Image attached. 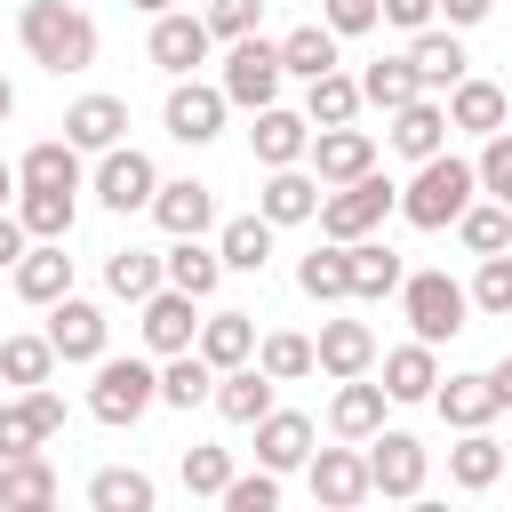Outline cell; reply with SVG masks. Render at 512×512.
Segmentation results:
<instances>
[{
  "label": "cell",
  "mask_w": 512,
  "mask_h": 512,
  "mask_svg": "<svg viewBox=\"0 0 512 512\" xmlns=\"http://www.w3.org/2000/svg\"><path fill=\"white\" fill-rule=\"evenodd\" d=\"M472 192H480V168L456 160V152H432V160H416V176H408V192H400V216H408L416 232H448V224L472 208Z\"/></svg>",
  "instance_id": "7a4b0ae2"
},
{
  "label": "cell",
  "mask_w": 512,
  "mask_h": 512,
  "mask_svg": "<svg viewBox=\"0 0 512 512\" xmlns=\"http://www.w3.org/2000/svg\"><path fill=\"white\" fill-rule=\"evenodd\" d=\"M16 192H24V176H16V168H8V160H0V208H8V200H16Z\"/></svg>",
  "instance_id": "91938a15"
},
{
  "label": "cell",
  "mask_w": 512,
  "mask_h": 512,
  "mask_svg": "<svg viewBox=\"0 0 512 512\" xmlns=\"http://www.w3.org/2000/svg\"><path fill=\"white\" fill-rule=\"evenodd\" d=\"M104 336H112V320L88 304V296H56L48 304V344H56V360H104Z\"/></svg>",
  "instance_id": "8fae6325"
},
{
  "label": "cell",
  "mask_w": 512,
  "mask_h": 512,
  "mask_svg": "<svg viewBox=\"0 0 512 512\" xmlns=\"http://www.w3.org/2000/svg\"><path fill=\"white\" fill-rule=\"evenodd\" d=\"M128 8H144V16H168V8H176V0H128Z\"/></svg>",
  "instance_id": "6125c7cd"
},
{
  "label": "cell",
  "mask_w": 512,
  "mask_h": 512,
  "mask_svg": "<svg viewBox=\"0 0 512 512\" xmlns=\"http://www.w3.org/2000/svg\"><path fill=\"white\" fill-rule=\"evenodd\" d=\"M192 304H200V296H184V288H168V280H160V288L144 296V344H152L160 360H168V352H192V344H200V320H192Z\"/></svg>",
  "instance_id": "9a60e30c"
},
{
  "label": "cell",
  "mask_w": 512,
  "mask_h": 512,
  "mask_svg": "<svg viewBox=\"0 0 512 512\" xmlns=\"http://www.w3.org/2000/svg\"><path fill=\"white\" fill-rule=\"evenodd\" d=\"M392 208H400V192L368 168V176H352V184H328V200H320V232H328V240H368V232H384Z\"/></svg>",
  "instance_id": "5b68a950"
},
{
  "label": "cell",
  "mask_w": 512,
  "mask_h": 512,
  "mask_svg": "<svg viewBox=\"0 0 512 512\" xmlns=\"http://www.w3.org/2000/svg\"><path fill=\"white\" fill-rule=\"evenodd\" d=\"M472 168H480V192H496V200L512 208V136H504V128L480 136V160H472Z\"/></svg>",
  "instance_id": "816d5d0a"
},
{
  "label": "cell",
  "mask_w": 512,
  "mask_h": 512,
  "mask_svg": "<svg viewBox=\"0 0 512 512\" xmlns=\"http://www.w3.org/2000/svg\"><path fill=\"white\" fill-rule=\"evenodd\" d=\"M384 408H392V392H384V384L344 376V384H336V400H328V432H336V440H368V432H384Z\"/></svg>",
  "instance_id": "d6986e66"
},
{
  "label": "cell",
  "mask_w": 512,
  "mask_h": 512,
  "mask_svg": "<svg viewBox=\"0 0 512 512\" xmlns=\"http://www.w3.org/2000/svg\"><path fill=\"white\" fill-rule=\"evenodd\" d=\"M280 80H288V64H280V40H232L224 48V72H216V88L240 104V112H264V104H280Z\"/></svg>",
  "instance_id": "277c9868"
},
{
  "label": "cell",
  "mask_w": 512,
  "mask_h": 512,
  "mask_svg": "<svg viewBox=\"0 0 512 512\" xmlns=\"http://www.w3.org/2000/svg\"><path fill=\"white\" fill-rule=\"evenodd\" d=\"M384 392H392V400H432V392H440V360H432L424 336L400 344V352H384Z\"/></svg>",
  "instance_id": "8d00e7d4"
},
{
  "label": "cell",
  "mask_w": 512,
  "mask_h": 512,
  "mask_svg": "<svg viewBox=\"0 0 512 512\" xmlns=\"http://www.w3.org/2000/svg\"><path fill=\"white\" fill-rule=\"evenodd\" d=\"M64 136H72L80 152H112V144L128 136V104H120V96H80V104L64 112Z\"/></svg>",
  "instance_id": "f1b7e54d"
},
{
  "label": "cell",
  "mask_w": 512,
  "mask_h": 512,
  "mask_svg": "<svg viewBox=\"0 0 512 512\" xmlns=\"http://www.w3.org/2000/svg\"><path fill=\"white\" fill-rule=\"evenodd\" d=\"M200 352H208L216 368L256 360V320H248V312H208V320H200Z\"/></svg>",
  "instance_id": "b9f144b4"
},
{
  "label": "cell",
  "mask_w": 512,
  "mask_h": 512,
  "mask_svg": "<svg viewBox=\"0 0 512 512\" xmlns=\"http://www.w3.org/2000/svg\"><path fill=\"white\" fill-rule=\"evenodd\" d=\"M256 368H264L272 384H296V376H312V368H320V352H312V336L272 328V336H256Z\"/></svg>",
  "instance_id": "7bdbcfd3"
},
{
  "label": "cell",
  "mask_w": 512,
  "mask_h": 512,
  "mask_svg": "<svg viewBox=\"0 0 512 512\" xmlns=\"http://www.w3.org/2000/svg\"><path fill=\"white\" fill-rule=\"evenodd\" d=\"M280 64H288V80H320V72H336L344 56H336V32H328V24H296V32L280 40Z\"/></svg>",
  "instance_id": "ab89813d"
},
{
  "label": "cell",
  "mask_w": 512,
  "mask_h": 512,
  "mask_svg": "<svg viewBox=\"0 0 512 512\" xmlns=\"http://www.w3.org/2000/svg\"><path fill=\"white\" fill-rule=\"evenodd\" d=\"M304 160H312L320 184H352V176L376 168V136L352 128V120H344V128H312V152H304Z\"/></svg>",
  "instance_id": "5bb4252c"
},
{
  "label": "cell",
  "mask_w": 512,
  "mask_h": 512,
  "mask_svg": "<svg viewBox=\"0 0 512 512\" xmlns=\"http://www.w3.org/2000/svg\"><path fill=\"white\" fill-rule=\"evenodd\" d=\"M360 96H368L376 112H400V104H416V96H432V88L416 80V64H408V56H376V64L360 72Z\"/></svg>",
  "instance_id": "f35d334b"
},
{
  "label": "cell",
  "mask_w": 512,
  "mask_h": 512,
  "mask_svg": "<svg viewBox=\"0 0 512 512\" xmlns=\"http://www.w3.org/2000/svg\"><path fill=\"white\" fill-rule=\"evenodd\" d=\"M88 504H96V512H152V480L128 472V464H112V472L88 480Z\"/></svg>",
  "instance_id": "bcb514c9"
},
{
  "label": "cell",
  "mask_w": 512,
  "mask_h": 512,
  "mask_svg": "<svg viewBox=\"0 0 512 512\" xmlns=\"http://www.w3.org/2000/svg\"><path fill=\"white\" fill-rule=\"evenodd\" d=\"M504 456H512V440H504Z\"/></svg>",
  "instance_id": "be15d7a7"
},
{
  "label": "cell",
  "mask_w": 512,
  "mask_h": 512,
  "mask_svg": "<svg viewBox=\"0 0 512 512\" xmlns=\"http://www.w3.org/2000/svg\"><path fill=\"white\" fill-rule=\"evenodd\" d=\"M160 400L168 408H200V400H216V360L192 344V352H168V368H160Z\"/></svg>",
  "instance_id": "74e56055"
},
{
  "label": "cell",
  "mask_w": 512,
  "mask_h": 512,
  "mask_svg": "<svg viewBox=\"0 0 512 512\" xmlns=\"http://www.w3.org/2000/svg\"><path fill=\"white\" fill-rule=\"evenodd\" d=\"M64 496V480H56V464L32 448V456H0V504L8 512H48Z\"/></svg>",
  "instance_id": "ffe728a7"
},
{
  "label": "cell",
  "mask_w": 512,
  "mask_h": 512,
  "mask_svg": "<svg viewBox=\"0 0 512 512\" xmlns=\"http://www.w3.org/2000/svg\"><path fill=\"white\" fill-rule=\"evenodd\" d=\"M320 200H328V184H320V176H304V168H264L256 208H264L272 224H304V216H320Z\"/></svg>",
  "instance_id": "603a6c76"
},
{
  "label": "cell",
  "mask_w": 512,
  "mask_h": 512,
  "mask_svg": "<svg viewBox=\"0 0 512 512\" xmlns=\"http://www.w3.org/2000/svg\"><path fill=\"white\" fill-rule=\"evenodd\" d=\"M16 40H24V56H32L40 72H56V80L96 64V24H88V8H80V0H24Z\"/></svg>",
  "instance_id": "6da1fadb"
},
{
  "label": "cell",
  "mask_w": 512,
  "mask_h": 512,
  "mask_svg": "<svg viewBox=\"0 0 512 512\" xmlns=\"http://www.w3.org/2000/svg\"><path fill=\"white\" fill-rule=\"evenodd\" d=\"M152 224H160L168 240L208 232V224H216V192H208V184H192V176H176V184H160V192H152Z\"/></svg>",
  "instance_id": "cb8c5ba5"
},
{
  "label": "cell",
  "mask_w": 512,
  "mask_h": 512,
  "mask_svg": "<svg viewBox=\"0 0 512 512\" xmlns=\"http://www.w3.org/2000/svg\"><path fill=\"white\" fill-rule=\"evenodd\" d=\"M304 472H312V496H320L328 512H352V504L376 496V480H368V448H320Z\"/></svg>",
  "instance_id": "4fadbf2b"
},
{
  "label": "cell",
  "mask_w": 512,
  "mask_h": 512,
  "mask_svg": "<svg viewBox=\"0 0 512 512\" xmlns=\"http://www.w3.org/2000/svg\"><path fill=\"white\" fill-rule=\"evenodd\" d=\"M160 400V368L152 360H96V384H88V416L96 424H136L144 408Z\"/></svg>",
  "instance_id": "8992f818"
},
{
  "label": "cell",
  "mask_w": 512,
  "mask_h": 512,
  "mask_svg": "<svg viewBox=\"0 0 512 512\" xmlns=\"http://www.w3.org/2000/svg\"><path fill=\"white\" fill-rule=\"evenodd\" d=\"M504 112H512V88H496V80H456L448 88V128H464V136H496L504 128Z\"/></svg>",
  "instance_id": "44dd1931"
},
{
  "label": "cell",
  "mask_w": 512,
  "mask_h": 512,
  "mask_svg": "<svg viewBox=\"0 0 512 512\" xmlns=\"http://www.w3.org/2000/svg\"><path fill=\"white\" fill-rule=\"evenodd\" d=\"M456 240H464L472 256H496V248H512V208H504V200H472V208L456 216Z\"/></svg>",
  "instance_id": "f6af8a7d"
},
{
  "label": "cell",
  "mask_w": 512,
  "mask_h": 512,
  "mask_svg": "<svg viewBox=\"0 0 512 512\" xmlns=\"http://www.w3.org/2000/svg\"><path fill=\"white\" fill-rule=\"evenodd\" d=\"M184 488L192 496H224L232 488V448H184Z\"/></svg>",
  "instance_id": "681fc988"
},
{
  "label": "cell",
  "mask_w": 512,
  "mask_h": 512,
  "mask_svg": "<svg viewBox=\"0 0 512 512\" xmlns=\"http://www.w3.org/2000/svg\"><path fill=\"white\" fill-rule=\"evenodd\" d=\"M280 504V472L264 464V472H232V488H224V512H272Z\"/></svg>",
  "instance_id": "f907efd6"
},
{
  "label": "cell",
  "mask_w": 512,
  "mask_h": 512,
  "mask_svg": "<svg viewBox=\"0 0 512 512\" xmlns=\"http://www.w3.org/2000/svg\"><path fill=\"white\" fill-rule=\"evenodd\" d=\"M16 216H24L32 240H64L72 216H80V200H72V184H24L16 192Z\"/></svg>",
  "instance_id": "1f68e13d"
},
{
  "label": "cell",
  "mask_w": 512,
  "mask_h": 512,
  "mask_svg": "<svg viewBox=\"0 0 512 512\" xmlns=\"http://www.w3.org/2000/svg\"><path fill=\"white\" fill-rule=\"evenodd\" d=\"M488 376H496V400H504V408H512V352H504V360H496V368H488Z\"/></svg>",
  "instance_id": "680465c9"
},
{
  "label": "cell",
  "mask_w": 512,
  "mask_h": 512,
  "mask_svg": "<svg viewBox=\"0 0 512 512\" xmlns=\"http://www.w3.org/2000/svg\"><path fill=\"white\" fill-rule=\"evenodd\" d=\"M472 312L512 320V256H504V248H496V256H480V272H472Z\"/></svg>",
  "instance_id": "c3c4849f"
},
{
  "label": "cell",
  "mask_w": 512,
  "mask_h": 512,
  "mask_svg": "<svg viewBox=\"0 0 512 512\" xmlns=\"http://www.w3.org/2000/svg\"><path fill=\"white\" fill-rule=\"evenodd\" d=\"M424 440L416 432H368V480H376V496H416L424 488Z\"/></svg>",
  "instance_id": "7c38bea8"
},
{
  "label": "cell",
  "mask_w": 512,
  "mask_h": 512,
  "mask_svg": "<svg viewBox=\"0 0 512 512\" xmlns=\"http://www.w3.org/2000/svg\"><path fill=\"white\" fill-rule=\"evenodd\" d=\"M296 288H304L312 304H344V296H352V248H344V240L312 248V256L296 264Z\"/></svg>",
  "instance_id": "e575fe53"
},
{
  "label": "cell",
  "mask_w": 512,
  "mask_h": 512,
  "mask_svg": "<svg viewBox=\"0 0 512 512\" xmlns=\"http://www.w3.org/2000/svg\"><path fill=\"white\" fill-rule=\"evenodd\" d=\"M312 352H320V376H368L376 368V328L368 320H328L320 336H312Z\"/></svg>",
  "instance_id": "ac0fdd59"
},
{
  "label": "cell",
  "mask_w": 512,
  "mask_h": 512,
  "mask_svg": "<svg viewBox=\"0 0 512 512\" xmlns=\"http://www.w3.org/2000/svg\"><path fill=\"white\" fill-rule=\"evenodd\" d=\"M248 152H256L264 168H296V160L312 152V120H304V112H288V104H264V112H256V128H248Z\"/></svg>",
  "instance_id": "2e32d148"
},
{
  "label": "cell",
  "mask_w": 512,
  "mask_h": 512,
  "mask_svg": "<svg viewBox=\"0 0 512 512\" xmlns=\"http://www.w3.org/2000/svg\"><path fill=\"white\" fill-rule=\"evenodd\" d=\"M16 176H24V184H72V192H80V144H72V136H64V144H32V152L16 160Z\"/></svg>",
  "instance_id": "7dc6e473"
},
{
  "label": "cell",
  "mask_w": 512,
  "mask_h": 512,
  "mask_svg": "<svg viewBox=\"0 0 512 512\" xmlns=\"http://www.w3.org/2000/svg\"><path fill=\"white\" fill-rule=\"evenodd\" d=\"M16 296H24V304L72 296V256H64V240H32V248L16 256Z\"/></svg>",
  "instance_id": "d4e9b609"
},
{
  "label": "cell",
  "mask_w": 512,
  "mask_h": 512,
  "mask_svg": "<svg viewBox=\"0 0 512 512\" xmlns=\"http://www.w3.org/2000/svg\"><path fill=\"white\" fill-rule=\"evenodd\" d=\"M264 24V0H208V32L216 40H248Z\"/></svg>",
  "instance_id": "f5cc1de1"
},
{
  "label": "cell",
  "mask_w": 512,
  "mask_h": 512,
  "mask_svg": "<svg viewBox=\"0 0 512 512\" xmlns=\"http://www.w3.org/2000/svg\"><path fill=\"white\" fill-rule=\"evenodd\" d=\"M344 248H352V296H360V304L400 296V280H408V272H400V256H392L376 232H368V240H344Z\"/></svg>",
  "instance_id": "d590c367"
},
{
  "label": "cell",
  "mask_w": 512,
  "mask_h": 512,
  "mask_svg": "<svg viewBox=\"0 0 512 512\" xmlns=\"http://www.w3.org/2000/svg\"><path fill=\"white\" fill-rule=\"evenodd\" d=\"M504 464H512V456H504V440H488V424H480V432H464V440L448 448V480H456L464 496L496 488V480H504Z\"/></svg>",
  "instance_id": "f546056e"
},
{
  "label": "cell",
  "mask_w": 512,
  "mask_h": 512,
  "mask_svg": "<svg viewBox=\"0 0 512 512\" xmlns=\"http://www.w3.org/2000/svg\"><path fill=\"white\" fill-rule=\"evenodd\" d=\"M208 48H216V32H208V16H184V8H168V16H152V64H160L168 80H184V72H200V64H208Z\"/></svg>",
  "instance_id": "30bf717a"
},
{
  "label": "cell",
  "mask_w": 512,
  "mask_h": 512,
  "mask_svg": "<svg viewBox=\"0 0 512 512\" xmlns=\"http://www.w3.org/2000/svg\"><path fill=\"white\" fill-rule=\"evenodd\" d=\"M392 152L400 160H432V152H448V104H432V96H416V104H400L392 112Z\"/></svg>",
  "instance_id": "7402d4cb"
},
{
  "label": "cell",
  "mask_w": 512,
  "mask_h": 512,
  "mask_svg": "<svg viewBox=\"0 0 512 512\" xmlns=\"http://www.w3.org/2000/svg\"><path fill=\"white\" fill-rule=\"evenodd\" d=\"M0 376H8L16 392L48 384V376H56V344H48V328H40V336H0Z\"/></svg>",
  "instance_id": "ee69618b"
},
{
  "label": "cell",
  "mask_w": 512,
  "mask_h": 512,
  "mask_svg": "<svg viewBox=\"0 0 512 512\" xmlns=\"http://www.w3.org/2000/svg\"><path fill=\"white\" fill-rule=\"evenodd\" d=\"M360 104H368V96H360V80H352L344 64L320 72V80H304V120H312V128H344V120H360Z\"/></svg>",
  "instance_id": "4dcf8cb0"
},
{
  "label": "cell",
  "mask_w": 512,
  "mask_h": 512,
  "mask_svg": "<svg viewBox=\"0 0 512 512\" xmlns=\"http://www.w3.org/2000/svg\"><path fill=\"white\" fill-rule=\"evenodd\" d=\"M224 112H232V96L184 72V80L168 88V112H160V120H168V136H176V144H208V136H224Z\"/></svg>",
  "instance_id": "ba28073f"
},
{
  "label": "cell",
  "mask_w": 512,
  "mask_h": 512,
  "mask_svg": "<svg viewBox=\"0 0 512 512\" xmlns=\"http://www.w3.org/2000/svg\"><path fill=\"white\" fill-rule=\"evenodd\" d=\"M272 216L256 208V216H232V224H216V256H224V272H264V256H272Z\"/></svg>",
  "instance_id": "d6a6232c"
},
{
  "label": "cell",
  "mask_w": 512,
  "mask_h": 512,
  "mask_svg": "<svg viewBox=\"0 0 512 512\" xmlns=\"http://www.w3.org/2000/svg\"><path fill=\"white\" fill-rule=\"evenodd\" d=\"M216 416L256 432V416H272V376H264L256 360H240V368H216Z\"/></svg>",
  "instance_id": "484cf974"
},
{
  "label": "cell",
  "mask_w": 512,
  "mask_h": 512,
  "mask_svg": "<svg viewBox=\"0 0 512 512\" xmlns=\"http://www.w3.org/2000/svg\"><path fill=\"white\" fill-rule=\"evenodd\" d=\"M112 216H136V208H152V192H160V168H152V152H136V144H112L104 160H96V184H88Z\"/></svg>",
  "instance_id": "52a82bcc"
},
{
  "label": "cell",
  "mask_w": 512,
  "mask_h": 512,
  "mask_svg": "<svg viewBox=\"0 0 512 512\" xmlns=\"http://www.w3.org/2000/svg\"><path fill=\"white\" fill-rule=\"evenodd\" d=\"M432 408H440L456 432H480V424H496V416H504V400H496V376H480V368H464V376H440Z\"/></svg>",
  "instance_id": "e0dca14e"
},
{
  "label": "cell",
  "mask_w": 512,
  "mask_h": 512,
  "mask_svg": "<svg viewBox=\"0 0 512 512\" xmlns=\"http://www.w3.org/2000/svg\"><path fill=\"white\" fill-rule=\"evenodd\" d=\"M8 112H16V88H8V72H0V120H8Z\"/></svg>",
  "instance_id": "94428289"
},
{
  "label": "cell",
  "mask_w": 512,
  "mask_h": 512,
  "mask_svg": "<svg viewBox=\"0 0 512 512\" xmlns=\"http://www.w3.org/2000/svg\"><path fill=\"white\" fill-rule=\"evenodd\" d=\"M56 432H64V400H56L48 384H32L24 400L0 408V456H32V448H48Z\"/></svg>",
  "instance_id": "9c48e42d"
},
{
  "label": "cell",
  "mask_w": 512,
  "mask_h": 512,
  "mask_svg": "<svg viewBox=\"0 0 512 512\" xmlns=\"http://www.w3.org/2000/svg\"><path fill=\"white\" fill-rule=\"evenodd\" d=\"M160 280H168V272H160V256H152V248H112V256H104V288H112L120 304H144Z\"/></svg>",
  "instance_id": "60d3db41"
},
{
  "label": "cell",
  "mask_w": 512,
  "mask_h": 512,
  "mask_svg": "<svg viewBox=\"0 0 512 512\" xmlns=\"http://www.w3.org/2000/svg\"><path fill=\"white\" fill-rule=\"evenodd\" d=\"M408 64H416V80H424V88H440V96H448V88L464 80V40H456V24H448V32H440V24H424V32L408 40Z\"/></svg>",
  "instance_id": "83f0119b"
},
{
  "label": "cell",
  "mask_w": 512,
  "mask_h": 512,
  "mask_svg": "<svg viewBox=\"0 0 512 512\" xmlns=\"http://www.w3.org/2000/svg\"><path fill=\"white\" fill-rule=\"evenodd\" d=\"M384 16V0H320V24L336 32V40H352V32H368Z\"/></svg>",
  "instance_id": "db71d44e"
},
{
  "label": "cell",
  "mask_w": 512,
  "mask_h": 512,
  "mask_svg": "<svg viewBox=\"0 0 512 512\" xmlns=\"http://www.w3.org/2000/svg\"><path fill=\"white\" fill-rule=\"evenodd\" d=\"M256 464H272V472H296V464H312V416H296V408H272V416H256Z\"/></svg>",
  "instance_id": "4316f807"
},
{
  "label": "cell",
  "mask_w": 512,
  "mask_h": 512,
  "mask_svg": "<svg viewBox=\"0 0 512 512\" xmlns=\"http://www.w3.org/2000/svg\"><path fill=\"white\" fill-rule=\"evenodd\" d=\"M24 248H32V232H24V216H16V208H0V264H16Z\"/></svg>",
  "instance_id": "9f6ffc18"
},
{
  "label": "cell",
  "mask_w": 512,
  "mask_h": 512,
  "mask_svg": "<svg viewBox=\"0 0 512 512\" xmlns=\"http://www.w3.org/2000/svg\"><path fill=\"white\" fill-rule=\"evenodd\" d=\"M440 16V0H384V24H400V32H424Z\"/></svg>",
  "instance_id": "11a10c76"
},
{
  "label": "cell",
  "mask_w": 512,
  "mask_h": 512,
  "mask_svg": "<svg viewBox=\"0 0 512 512\" xmlns=\"http://www.w3.org/2000/svg\"><path fill=\"white\" fill-rule=\"evenodd\" d=\"M488 8H496V0H440V16H448V24H456V32H464V24H480V16H488Z\"/></svg>",
  "instance_id": "6f0895ef"
},
{
  "label": "cell",
  "mask_w": 512,
  "mask_h": 512,
  "mask_svg": "<svg viewBox=\"0 0 512 512\" xmlns=\"http://www.w3.org/2000/svg\"><path fill=\"white\" fill-rule=\"evenodd\" d=\"M400 312H408V328L424 344H448L456 328H472V288L448 280V272H408L400 280Z\"/></svg>",
  "instance_id": "3957f363"
},
{
  "label": "cell",
  "mask_w": 512,
  "mask_h": 512,
  "mask_svg": "<svg viewBox=\"0 0 512 512\" xmlns=\"http://www.w3.org/2000/svg\"><path fill=\"white\" fill-rule=\"evenodd\" d=\"M160 272H168V288H184V296H216V280H224V256L216 248H200V232H184L168 256H160Z\"/></svg>",
  "instance_id": "836d02e7"
}]
</instances>
